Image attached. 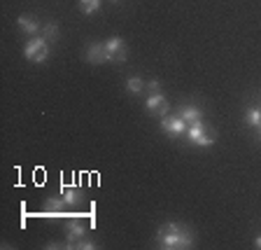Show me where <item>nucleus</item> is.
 I'll return each mask as SVG.
<instances>
[{
    "mask_svg": "<svg viewBox=\"0 0 261 250\" xmlns=\"http://www.w3.org/2000/svg\"><path fill=\"white\" fill-rule=\"evenodd\" d=\"M159 248L163 250H187L194 245V239L185 227H179L177 222H166L159 227L156 232Z\"/></svg>",
    "mask_w": 261,
    "mask_h": 250,
    "instance_id": "f257e3e1",
    "label": "nucleus"
},
{
    "mask_svg": "<svg viewBox=\"0 0 261 250\" xmlns=\"http://www.w3.org/2000/svg\"><path fill=\"white\" fill-rule=\"evenodd\" d=\"M185 136H187L189 143H196V145H201V147H207V145H212V143L217 141V133H215L212 129H207V126L203 124V120L191 122Z\"/></svg>",
    "mask_w": 261,
    "mask_h": 250,
    "instance_id": "f03ea898",
    "label": "nucleus"
},
{
    "mask_svg": "<svg viewBox=\"0 0 261 250\" xmlns=\"http://www.w3.org/2000/svg\"><path fill=\"white\" fill-rule=\"evenodd\" d=\"M23 54H26V59L31 61V63H44V61L49 59V42L44 38H33L31 42L26 44Z\"/></svg>",
    "mask_w": 261,
    "mask_h": 250,
    "instance_id": "7ed1b4c3",
    "label": "nucleus"
},
{
    "mask_svg": "<svg viewBox=\"0 0 261 250\" xmlns=\"http://www.w3.org/2000/svg\"><path fill=\"white\" fill-rule=\"evenodd\" d=\"M161 129L166 131V136L170 138H179V136H185L187 129H189V124H187L179 115H166V117H161Z\"/></svg>",
    "mask_w": 261,
    "mask_h": 250,
    "instance_id": "20e7f679",
    "label": "nucleus"
},
{
    "mask_svg": "<svg viewBox=\"0 0 261 250\" xmlns=\"http://www.w3.org/2000/svg\"><path fill=\"white\" fill-rule=\"evenodd\" d=\"M108 47V54H110V61H117V63H124L126 56H128V49H126V42L121 38H110L105 42Z\"/></svg>",
    "mask_w": 261,
    "mask_h": 250,
    "instance_id": "39448f33",
    "label": "nucleus"
},
{
    "mask_svg": "<svg viewBox=\"0 0 261 250\" xmlns=\"http://www.w3.org/2000/svg\"><path fill=\"white\" fill-rule=\"evenodd\" d=\"M145 108L149 110V115H154V117H166V115H168V101H166V96H161V94H152V96L147 98Z\"/></svg>",
    "mask_w": 261,
    "mask_h": 250,
    "instance_id": "423d86ee",
    "label": "nucleus"
},
{
    "mask_svg": "<svg viewBox=\"0 0 261 250\" xmlns=\"http://www.w3.org/2000/svg\"><path fill=\"white\" fill-rule=\"evenodd\" d=\"M87 61H89V63H108V61H110V54H108V47H105V42H93V44H89V49H87Z\"/></svg>",
    "mask_w": 261,
    "mask_h": 250,
    "instance_id": "0eeeda50",
    "label": "nucleus"
},
{
    "mask_svg": "<svg viewBox=\"0 0 261 250\" xmlns=\"http://www.w3.org/2000/svg\"><path fill=\"white\" fill-rule=\"evenodd\" d=\"M65 232H68V248H72L77 241H82V239H84V234H87L84 224H80V222L65 224Z\"/></svg>",
    "mask_w": 261,
    "mask_h": 250,
    "instance_id": "6e6552de",
    "label": "nucleus"
},
{
    "mask_svg": "<svg viewBox=\"0 0 261 250\" xmlns=\"http://www.w3.org/2000/svg\"><path fill=\"white\" fill-rule=\"evenodd\" d=\"M16 24H19V28H21L23 33H28L31 38H35V35L42 31V28H40V24L35 21L33 16H19V19H16Z\"/></svg>",
    "mask_w": 261,
    "mask_h": 250,
    "instance_id": "1a4fd4ad",
    "label": "nucleus"
},
{
    "mask_svg": "<svg viewBox=\"0 0 261 250\" xmlns=\"http://www.w3.org/2000/svg\"><path fill=\"white\" fill-rule=\"evenodd\" d=\"M177 115L182 117V120L187 122V124H191V122H198L203 120V112L201 108H196V105H182V108L177 110Z\"/></svg>",
    "mask_w": 261,
    "mask_h": 250,
    "instance_id": "9d476101",
    "label": "nucleus"
},
{
    "mask_svg": "<svg viewBox=\"0 0 261 250\" xmlns=\"http://www.w3.org/2000/svg\"><path fill=\"white\" fill-rule=\"evenodd\" d=\"M61 199L65 201V206H77L82 201V190L80 187H63L61 190Z\"/></svg>",
    "mask_w": 261,
    "mask_h": 250,
    "instance_id": "9b49d317",
    "label": "nucleus"
},
{
    "mask_svg": "<svg viewBox=\"0 0 261 250\" xmlns=\"http://www.w3.org/2000/svg\"><path fill=\"white\" fill-rule=\"evenodd\" d=\"M65 208H68V206H65V201L61 199V196H59V199H49V201H47V213H49V215H59V213H63Z\"/></svg>",
    "mask_w": 261,
    "mask_h": 250,
    "instance_id": "f8f14e48",
    "label": "nucleus"
},
{
    "mask_svg": "<svg viewBox=\"0 0 261 250\" xmlns=\"http://www.w3.org/2000/svg\"><path fill=\"white\" fill-rule=\"evenodd\" d=\"M245 117H247V124H252V126H256V129H261V108H247Z\"/></svg>",
    "mask_w": 261,
    "mask_h": 250,
    "instance_id": "ddd939ff",
    "label": "nucleus"
},
{
    "mask_svg": "<svg viewBox=\"0 0 261 250\" xmlns=\"http://www.w3.org/2000/svg\"><path fill=\"white\" fill-rule=\"evenodd\" d=\"M42 38L44 40H59V26H56V24H44Z\"/></svg>",
    "mask_w": 261,
    "mask_h": 250,
    "instance_id": "4468645a",
    "label": "nucleus"
},
{
    "mask_svg": "<svg viewBox=\"0 0 261 250\" xmlns=\"http://www.w3.org/2000/svg\"><path fill=\"white\" fill-rule=\"evenodd\" d=\"M80 7L84 14H93L100 7V0H80Z\"/></svg>",
    "mask_w": 261,
    "mask_h": 250,
    "instance_id": "2eb2a0df",
    "label": "nucleus"
},
{
    "mask_svg": "<svg viewBox=\"0 0 261 250\" xmlns=\"http://www.w3.org/2000/svg\"><path fill=\"white\" fill-rule=\"evenodd\" d=\"M126 89H128L130 94H140L142 89H145V82H142L140 77H130V80L126 82Z\"/></svg>",
    "mask_w": 261,
    "mask_h": 250,
    "instance_id": "dca6fc26",
    "label": "nucleus"
},
{
    "mask_svg": "<svg viewBox=\"0 0 261 250\" xmlns=\"http://www.w3.org/2000/svg\"><path fill=\"white\" fill-rule=\"evenodd\" d=\"M72 248H80V250H93V248H96V243H93V241L82 239V241H77V243L72 245Z\"/></svg>",
    "mask_w": 261,
    "mask_h": 250,
    "instance_id": "f3484780",
    "label": "nucleus"
},
{
    "mask_svg": "<svg viewBox=\"0 0 261 250\" xmlns=\"http://www.w3.org/2000/svg\"><path fill=\"white\" fill-rule=\"evenodd\" d=\"M147 89H149V94H161V84H159L156 80L149 82V84H147Z\"/></svg>",
    "mask_w": 261,
    "mask_h": 250,
    "instance_id": "a211bd4d",
    "label": "nucleus"
},
{
    "mask_svg": "<svg viewBox=\"0 0 261 250\" xmlns=\"http://www.w3.org/2000/svg\"><path fill=\"white\" fill-rule=\"evenodd\" d=\"M254 245H256V248H261V236H256V241H254Z\"/></svg>",
    "mask_w": 261,
    "mask_h": 250,
    "instance_id": "6ab92c4d",
    "label": "nucleus"
},
{
    "mask_svg": "<svg viewBox=\"0 0 261 250\" xmlns=\"http://www.w3.org/2000/svg\"><path fill=\"white\" fill-rule=\"evenodd\" d=\"M112 3H117V0H112Z\"/></svg>",
    "mask_w": 261,
    "mask_h": 250,
    "instance_id": "aec40b11",
    "label": "nucleus"
}]
</instances>
